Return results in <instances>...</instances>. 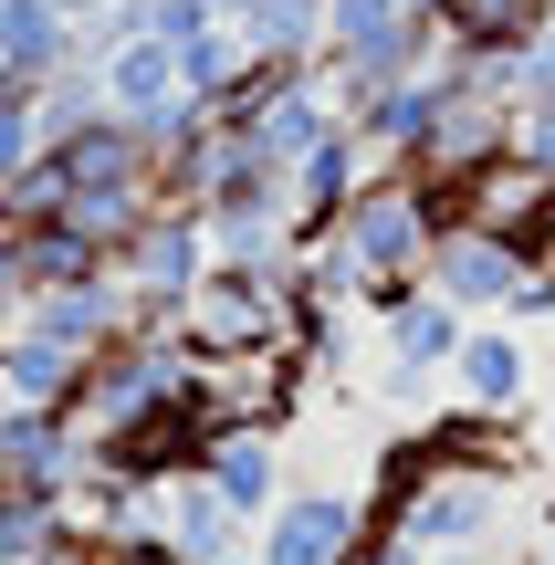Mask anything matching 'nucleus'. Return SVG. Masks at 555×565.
I'll list each match as a JSON object with an SVG mask.
<instances>
[{
  "instance_id": "nucleus-26",
  "label": "nucleus",
  "mask_w": 555,
  "mask_h": 565,
  "mask_svg": "<svg viewBox=\"0 0 555 565\" xmlns=\"http://www.w3.org/2000/svg\"><path fill=\"white\" fill-rule=\"evenodd\" d=\"M210 11H221V21H242V11H252V0H210Z\"/></svg>"
},
{
  "instance_id": "nucleus-11",
  "label": "nucleus",
  "mask_w": 555,
  "mask_h": 565,
  "mask_svg": "<svg viewBox=\"0 0 555 565\" xmlns=\"http://www.w3.org/2000/svg\"><path fill=\"white\" fill-rule=\"evenodd\" d=\"M158 534L179 565H221V555H252V524L221 503V492L200 482V471H179V482H158Z\"/></svg>"
},
{
  "instance_id": "nucleus-22",
  "label": "nucleus",
  "mask_w": 555,
  "mask_h": 565,
  "mask_svg": "<svg viewBox=\"0 0 555 565\" xmlns=\"http://www.w3.org/2000/svg\"><path fill=\"white\" fill-rule=\"evenodd\" d=\"M514 158L555 189V105H524V116H514Z\"/></svg>"
},
{
  "instance_id": "nucleus-4",
  "label": "nucleus",
  "mask_w": 555,
  "mask_h": 565,
  "mask_svg": "<svg viewBox=\"0 0 555 565\" xmlns=\"http://www.w3.org/2000/svg\"><path fill=\"white\" fill-rule=\"evenodd\" d=\"M356 545H367V503L335 492V482L284 492V503L252 524V565H356Z\"/></svg>"
},
{
  "instance_id": "nucleus-6",
  "label": "nucleus",
  "mask_w": 555,
  "mask_h": 565,
  "mask_svg": "<svg viewBox=\"0 0 555 565\" xmlns=\"http://www.w3.org/2000/svg\"><path fill=\"white\" fill-rule=\"evenodd\" d=\"M377 335H388L377 387H388V398H419L430 377H451V356H461V335H472V315H461V303H440L430 282H419V294H398L388 315H377Z\"/></svg>"
},
{
  "instance_id": "nucleus-24",
  "label": "nucleus",
  "mask_w": 555,
  "mask_h": 565,
  "mask_svg": "<svg viewBox=\"0 0 555 565\" xmlns=\"http://www.w3.org/2000/svg\"><path fill=\"white\" fill-rule=\"evenodd\" d=\"M356 565H430L409 545V534H388V524H367V545H356Z\"/></svg>"
},
{
  "instance_id": "nucleus-9",
  "label": "nucleus",
  "mask_w": 555,
  "mask_h": 565,
  "mask_svg": "<svg viewBox=\"0 0 555 565\" xmlns=\"http://www.w3.org/2000/svg\"><path fill=\"white\" fill-rule=\"evenodd\" d=\"M63 63H95V42H84V21L63 11V0H0V74L11 84H53Z\"/></svg>"
},
{
  "instance_id": "nucleus-30",
  "label": "nucleus",
  "mask_w": 555,
  "mask_h": 565,
  "mask_svg": "<svg viewBox=\"0 0 555 565\" xmlns=\"http://www.w3.org/2000/svg\"><path fill=\"white\" fill-rule=\"evenodd\" d=\"M221 565H252V555H221Z\"/></svg>"
},
{
  "instance_id": "nucleus-2",
  "label": "nucleus",
  "mask_w": 555,
  "mask_h": 565,
  "mask_svg": "<svg viewBox=\"0 0 555 565\" xmlns=\"http://www.w3.org/2000/svg\"><path fill=\"white\" fill-rule=\"evenodd\" d=\"M116 282H126V303H189L210 282V221L189 200H158L116 242Z\"/></svg>"
},
{
  "instance_id": "nucleus-12",
  "label": "nucleus",
  "mask_w": 555,
  "mask_h": 565,
  "mask_svg": "<svg viewBox=\"0 0 555 565\" xmlns=\"http://www.w3.org/2000/svg\"><path fill=\"white\" fill-rule=\"evenodd\" d=\"M451 387H461V408H482V419H514L524 387H535V366H524V335H514L503 315H482L472 335H461V356H451Z\"/></svg>"
},
{
  "instance_id": "nucleus-3",
  "label": "nucleus",
  "mask_w": 555,
  "mask_h": 565,
  "mask_svg": "<svg viewBox=\"0 0 555 565\" xmlns=\"http://www.w3.org/2000/svg\"><path fill=\"white\" fill-rule=\"evenodd\" d=\"M545 252L535 242H514V231H482V221H451L440 231V252H430V294L440 303H461V315H514V294H524V273H535Z\"/></svg>"
},
{
  "instance_id": "nucleus-25",
  "label": "nucleus",
  "mask_w": 555,
  "mask_h": 565,
  "mask_svg": "<svg viewBox=\"0 0 555 565\" xmlns=\"http://www.w3.org/2000/svg\"><path fill=\"white\" fill-rule=\"evenodd\" d=\"M430 565H482V545H451V555H430Z\"/></svg>"
},
{
  "instance_id": "nucleus-16",
  "label": "nucleus",
  "mask_w": 555,
  "mask_h": 565,
  "mask_svg": "<svg viewBox=\"0 0 555 565\" xmlns=\"http://www.w3.org/2000/svg\"><path fill=\"white\" fill-rule=\"evenodd\" d=\"M231 32L252 42V63H284V74H314L325 63V0H252Z\"/></svg>"
},
{
  "instance_id": "nucleus-13",
  "label": "nucleus",
  "mask_w": 555,
  "mask_h": 565,
  "mask_svg": "<svg viewBox=\"0 0 555 565\" xmlns=\"http://www.w3.org/2000/svg\"><path fill=\"white\" fill-rule=\"evenodd\" d=\"M21 324H32V335H53V345H74V356H105V345L126 335V282H116V273L53 282V294L21 303Z\"/></svg>"
},
{
  "instance_id": "nucleus-29",
  "label": "nucleus",
  "mask_w": 555,
  "mask_h": 565,
  "mask_svg": "<svg viewBox=\"0 0 555 565\" xmlns=\"http://www.w3.org/2000/svg\"><path fill=\"white\" fill-rule=\"evenodd\" d=\"M524 565H555V545H535V555H524Z\"/></svg>"
},
{
  "instance_id": "nucleus-20",
  "label": "nucleus",
  "mask_w": 555,
  "mask_h": 565,
  "mask_svg": "<svg viewBox=\"0 0 555 565\" xmlns=\"http://www.w3.org/2000/svg\"><path fill=\"white\" fill-rule=\"evenodd\" d=\"M32 158H42V116H32V95H0V189H11Z\"/></svg>"
},
{
  "instance_id": "nucleus-10",
  "label": "nucleus",
  "mask_w": 555,
  "mask_h": 565,
  "mask_svg": "<svg viewBox=\"0 0 555 565\" xmlns=\"http://www.w3.org/2000/svg\"><path fill=\"white\" fill-rule=\"evenodd\" d=\"M346 126L367 137L377 168H419V158H430V126H440V74H398V84H377V95L356 105Z\"/></svg>"
},
{
  "instance_id": "nucleus-14",
  "label": "nucleus",
  "mask_w": 555,
  "mask_h": 565,
  "mask_svg": "<svg viewBox=\"0 0 555 565\" xmlns=\"http://www.w3.org/2000/svg\"><path fill=\"white\" fill-rule=\"evenodd\" d=\"M95 74H105V116H126V126H158L189 95L168 42H116V53H95Z\"/></svg>"
},
{
  "instance_id": "nucleus-18",
  "label": "nucleus",
  "mask_w": 555,
  "mask_h": 565,
  "mask_svg": "<svg viewBox=\"0 0 555 565\" xmlns=\"http://www.w3.org/2000/svg\"><path fill=\"white\" fill-rule=\"evenodd\" d=\"M242 74H252V42L231 32V21H210L200 42H179V84H189V105H210V116L242 95Z\"/></svg>"
},
{
  "instance_id": "nucleus-7",
  "label": "nucleus",
  "mask_w": 555,
  "mask_h": 565,
  "mask_svg": "<svg viewBox=\"0 0 555 565\" xmlns=\"http://www.w3.org/2000/svg\"><path fill=\"white\" fill-rule=\"evenodd\" d=\"M377 179V158H367V137L356 126H325V137L293 158V242H325L335 221H346V200Z\"/></svg>"
},
{
  "instance_id": "nucleus-8",
  "label": "nucleus",
  "mask_w": 555,
  "mask_h": 565,
  "mask_svg": "<svg viewBox=\"0 0 555 565\" xmlns=\"http://www.w3.org/2000/svg\"><path fill=\"white\" fill-rule=\"evenodd\" d=\"M200 482L221 492L242 524H263L273 503H284V429H210V450H200Z\"/></svg>"
},
{
  "instance_id": "nucleus-5",
  "label": "nucleus",
  "mask_w": 555,
  "mask_h": 565,
  "mask_svg": "<svg viewBox=\"0 0 555 565\" xmlns=\"http://www.w3.org/2000/svg\"><path fill=\"white\" fill-rule=\"evenodd\" d=\"M84 482H95V440H84L74 408H11V419H0V492L84 503Z\"/></svg>"
},
{
  "instance_id": "nucleus-21",
  "label": "nucleus",
  "mask_w": 555,
  "mask_h": 565,
  "mask_svg": "<svg viewBox=\"0 0 555 565\" xmlns=\"http://www.w3.org/2000/svg\"><path fill=\"white\" fill-rule=\"evenodd\" d=\"M524 105H555V21L514 53V116H524Z\"/></svg>"
},
{
  "instance_id": "nucleus-1",
  "label": "nucleus",
  "mask_w": 555,
  "mask_h": 565,
  "mask_svg": "<svg viewBox=\"0 0 555 565\" xmlns=\"http://www.w3.org/2000/svg\"><path fill=\"white\" fill-rule=\"evenodd\" d=\"M440 231H451V189L419 179V168H377V179L346 200V221L325 231V252L346 263V294L367 303V315H388L398 294L430 282Z\"/></svg>"
},
{
  "instance_id": "nucleus-17",
  "label": "nucleus",
  "mask_w": 555,
  "mask_h": 565,
  "mask_svg": "<svg viewBox=\"0 0 555 565\" xmlns=\"http://www.w3.org/2000/svg\"><path fill=\"white\" fill-rule=\"evenodd\" d=\"M74 503H53V492H0V565H42L74 545Z\"/></svg>"
},
{
  "instance_id": "nucleus-15",
  "label": "nucleus",
  "mask_w": 555,
  "mask_h": 565,
  "mask_svg": "<svg viewBox=\"0 0 555 565\" xmlns=\"http://www.w3.org/2000/svg\"><path fill=\"white\" fill-rule=\"evenodd\" d=\"M84 366H95V356L32 335V324H0V387H11V408H74Z\"/></svg>"
},
{
  "instance_id": "nucleus-27",
  "label": "nucleus",
  "mask_w": 555,
  "mask_h": 565,
  "mask_svg": "<svg viewBox=\"0 0 555 565\" xmlns=\"http://www.w3.org/2000/svg\"><path fill=\"white\" fill-rule=\"evenodd\" d=\"M545 263H555V200H545Z\"/></svg>"
},
{
  "instance_id": "nucleus-19",
  "label": "nucleus",
  "mask_w": 555,
  "mask_h": 565,
  "mask_svg": "<svg viewBox=\"0 0 555 565\" xmlns=\"http://www.w3.org/2000/svg\"><path fill=\"white\" fill-rule=\"evenodd\" d=\"M32 116H42V147L74 137V126H95V116H105V74H95V63H63V74L32 95Z\"/></svg>"
},
{
  "instance_id": "nucleus-23",
  "label": "nucleus",
  "mask_w": 555,
  "mask_h": 565,
  "mask_svg": "<svg viewBox=\"0 0 555 565\" xmlns=\"http://www.w3.org/2000/svg\"><path fill=\"white\" fill-rule=\"evenodd\" d=\"M545 315H555V263L524 273V294H514V315H503V324H545Z\"/></svg>"
},
{
  "instance_id": "nucleus-28",
  "label": "nucleus",
  "mask_w": 555,
  "mask_h": 565,
  "mask_svg": "<svg viewBox=\"0 0 555 565\" xmlns=\"http://www.w3.org/2000/svg\"><path fill=\"white\" fill-rule=\"evenodd\" d=\"M524 11H535V21H555V0H524Z\"/></svg>"
}]
</instances>
